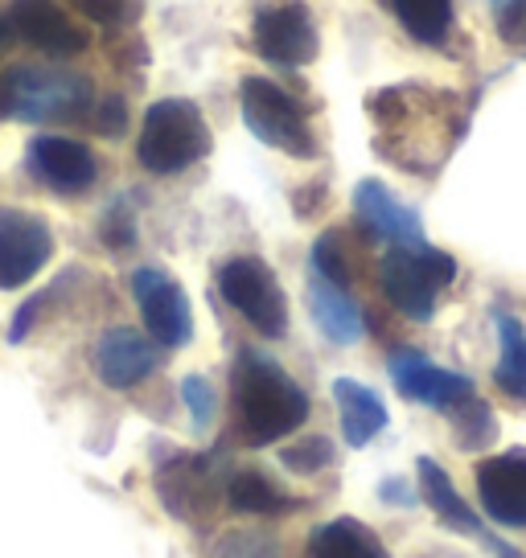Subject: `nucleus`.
<instances>
[{"mask_svg": "<svg viewBox=\"0 0 526 558\" xmlns=\"http://www.w3.org/2000/svg\"><path fill=\"white\" fill-rule=\"evenodd\" d=\"M230 399H235V427L247 448H267L292 436L309 418V395L297 378L284 374L260 349H239L230 369Z\"/></svg>", "mask_w": 526, "mask_h": 558, "instance_id": "f257e3e1", "label": "nucleus"}, {"mask_svg": "<svg viewBox=\"0 0 526 558\" xmlns=\"http://www.w3.org/2000/svg\"><path fill=\"white\" fill-rule=\"evenodd\" d=\"M95 90L79 70L17 66L0 83V116L21 123H79L91 116Z\"/></svg>", "mask_w": 526, "mask_h": 558, "instance_id": "f03ea898", "label": "nucleus"}, {"mask_svg": "<svg viewBox=\"0 0 526 558\" xmlns=\"http://www.w3.org/2000/svg\"><path fill=\"white\" fill-rule=\"evenodd\" d=\"M211 128L206 116L190 99H157L144 111L141 140H136V160L148 173L174 177L186 173L190 165L211 157Z\"/></svg>", "mask_w": 526, "mask_h": 558, "instance_id": "7ed1b4c3", "label": "nucleus"}, {"mask_svg": "<svg viewBox=\"0 0 526 558\" xmlns=\"http://www.w3.org/2000/svg\"><path fill=\"white\" fill-rule=\"evenodd\" d=\"M456 279V259L437 246H391L379 263V288L391 300V308H399L407 320H432L440 292Z\"/></svg>", "mask_w": 526, "mask_h": 558, "instance_id": "20e7f679", "label": "nucleus"}, {"mask_svg": "<svg viewBox=\"0 0 526 558\" xmlns=\"http://www.w3.org/2000/svg\"><path fill=\"white\" fill-rule=\"evenodd\" d=\"M239 107H243V123L251 128V136L263 140L267 148H280V153L297 160H313L321 153L309 116L272 78L247 74L243 87H239Z\"/></svg>", "mask_w": 526, "mask_h": 558, "instance_id": "39448f33", "label": "nucleus"}, {"mask_svg": "<svg viewBox=\"0 0 526 558\" xmlns=\"http://www.w3.org/2000/svg\"><path fill=\"white\" fill-rule=\"evenodd\" d=\"M218 292L247 325L263 337H284L288 332V300L276 271L255 255H235L218 267Z\"/></svg>", "mask_w": 526, "mask_h": 558, "instance_id": "423d86ee", "label": "nucleus"}, {"mask_svg": "<svg viewBox=\"0 0 526 558\" xmlns=\"http://www.w3.org/2000/svg\"><path fill=\"white\" fill-rule=\"evenodd\" d=\"M251 46H255V53H260L263 62L284 66V70L309 66L316 58V50H321L316 25L300 0L260 9V13H255V25H251Z\"/></svg>", "mask_w": 526, "mask_h": 558, "instance_id": "0eeeda50", "label": "nucleus"}, {"mask_svg": "<svg viewBox=\"0 0 526 558\" xmlns=\"http://www.w3.org/2000/svg\"><path fill=\"white\" fill-rule=\"evenodd\" d=\"M53 234L29 209L0 206V292H17L50 263Z\"/></svg>", "mask_w": 526, "mask_h": 558, "instance_id": "6e6552de", "label": "nucleus"}, {"mask_svg": "<svg viewBox=\"0 0 526 558\" xmlns=\"http://www.w3.org/2000/svg\"><path fill=\"white\" fill-rule=\"evenodd\" d=\"M132 296H136L144 329H148V337L157 345L165 349L190 345L193 313H190V300H186V292H181V283L174 276H165L160 267H141L132 276Z\"/></svg>", "mask_w": 526, "mask_h": 558, "instance_id": "1a4fd4ad", "label": "nucleus"}, {"mask_svg": "<svg viewBox=\"0 0 526 558\" xmlns=\"http://www.w3.org/2000/svg\"><path fill=\"white\" fill-rule=\"evenodd\" d=\"M25 169L34 173L37 185L62 193V197H79L99 181V160L83 140L71 136H34L29 153H25Z\"/></svg>", "mask_w": 526, "mask_h": 558, "instance_id": "9d476101", "label": "nucleus"}, {"mask_svg": "<svg viewBox=\"0 0 526 558\" xmlns=\"http://www.w3.org/2000/svg\"><path fill=\"white\" fill-rule=\"evenodd\" d=\"M386 374L407 402H420L432 411H453L456 402L474 395V383L465 374H453V369L428 362L420 349H395L386 357Z\"/></svg>", "mask_w": 526, "mask_h": 558, "instance_id": "9b49d317", "label": "nucleus"}, {"mask_svg": "<svg viewBox=\"0 0 526 558\" xmlns=\"http://www.w3.org/2000/svg\"><path fill=\"white\" fill-rule=\"evenodd\" d=\"M477 497L493 525H526V448H510L477 464Z\"/></svg>", "mask_w": 526, "mask_h": 558, "instance_id": "f8f14e48", "label": "nucleus"}, {"mask_svg": "<svg viewBox=\"0 0 526 558\" xmlns=\"http://www.w3.org/2000/svg\"><path fill=\"white\" fill-rule=\"evenodd\" d=\"M4 25L17 41L50 53V58H74L87 50V34L53 0H13Z\"/></svg>", "mask_w": 526, "mask_h": 558, "instance_id": "ddd939ff", "label": "nucleus"}, {"mask_svg": "<svg viewBox=\"0 0 526 558\" xmlns=\"http://www.w3.org/2000/svg\"><path fill=\"white\" fill-rule=\"evenodd\" d=\"M354 214H358V227L367 230L374 243H391V246L423 243L420 214L407 209L395 193L386 190L383 181H362L354 190Z\"/></svg>", "mask_w": 526, "mask_h": 558, "instance_id": "4468645a", "label": "nucleus"}, {"mask_svg": "<svg viewBox=\"0 0 526 558\" xmlns=\"http://www.w3.org/2000/svg\"><path fill=\"white\" fill-rule=\"evenodd\" d=\"M160 366L157 345L136 329H107L95 345V374L111 390H132Z\"/></svg>", "mask_w": 526, "mask_h": 558, "instance_id": "2eb2a0df", "label": "nucleus"}, {"mask_svg": "<svg viewBox=\"0 0 526 558\" xmlns=\"http://www.w3.org/2000/svg\"><path fill=\"white\" fill-rule=\"evenodd\" d=\"M309 313L325 341L334 345H354L362 337V308L354 304L350 288L330 283L325 276L309 271Z\"/></svg>", "mask_w": 526, "mask_h": 558, "instance_id": "dca6fc26", "label": "nucleus"}, {"mask_svg": "<svg viewBox=\"0 0 526 558\" xmlns=\"http://www.w3.org/2000/svg\"><path fill=\"white\" fill-rule=\"evenodd\" d=\"M157 493L160 501L169 506V513H177L181 522H193L198 513L211 509V497H214L211 464L198 460V456H181V460H174L157 476Z\"/></svg>", "mask_w": 526, "mask_h": 558, "instance_id": "f3484780", "label": "nucleus"}, {"mask_svg": "<svg viewBox=\"0 0 526 558\" xmlns=\"http://www.w3.org/2000/svg\"><path fill=\"white\" fill-rule=\"evenodd\" d=\"M337 418H342V436L350 448H367L370 439L386 427V407L370 386L354 383V378H337L334 383Z\"/></svg>", "mask_w": 526, "mask_h": 558, "instance_id": "a211bd4d", "label": "nucleus"}, {"mask_svg": "<svg viewBox=\"0 0 526 558\" xmlns=\"http://www.w3.org/2000/svg\"><path fill=\"white\" fill-rule=\"evenodd\" d=\"M416 472H420V497L428 501V509L437 513L440 522L456 530V534H481V518L465 506V497L456 493V485L449 481V472L440 469L432 456H420L416 460Z\"/></svg>", "mask_w": 526, "mask_h": 558, "instance_id": "6ab92c4d", "label": "nucleus"}, {"mask_svg": "<svg viewBox=\"0 0 526 558\" xmlns=\"http://www.w3.org/2000/svg\"><path fill=\"white\" fill-rule=\"evenodd\" d=\"M309 558H391L370 525L354 518H334L309 534Z\"/></svg>", "mask_w": 526, "mask_h": 558, "instance_id": "aec40b11", "label": "nucleus"}, {"mask_svg": "<svg viewBox=\"0 0 526 558\" xmlns=\"http://www.w3.org/2000/svg\"><path fill=\"white\" fill-rule=\"evenodd\" d=\"M498 329V366H493V386L514 402H526V329L510 313H493Z\"/></svg>", "mask_w": 526, "mask_h": 558, "instance_id": "412c9836", "label": "nucleus"}, {"mask_svg": "<svg viewBox=\"0 0 526 558\" xmlns=\"http://www.w3.org/2000/svg\"><path fill=\"white\" fill-rule=\"evenodd\" d=\"M379 4L420 46H440L453 29V0H379Z\"/></svg>", "mask_w": 526, "mask_h": 558, "instance_id": "4be33fe9", "label": "nucleus"}, {"mask_svg": "<svg viewBox=\"0 0 526 558\" xmlns=\"http://www.w3.org/2000/svg\"><path fill=\"white\" fill-rule=\"evenodd\" d=\"M227 501H230V509L255 513V518H276V513L297 509V501L284 497L280 485L267 481L263 472H235V476L227 481Z\"/></svg>", "mask_w": 526, "mask_h": 558, "instance_id": "5701e85b", "label": "nucleus"}, {"mask_svg": "<svg viewBox=\"0 0 526 558\" xmlns=\"http://www.w3.org/2000/svg\"><path fill=\"white\" fill-rule=\"evenodd\" d=\"M453 427H456V444L465 452H477V448H486L498 436V423H493L490 407L477 399V395H469L465 402L453 407Z\"/></svg>", "mask_w": 526, "mask_h": 558, "instance_id": "b1692460", "label": "nucleus"}, {"mask_svg": "<svg viewBox=\"0 0 526 558\" xmlns=\"http://www.w3.org/2000/svg\"><path fill=\"white\" fill-rule=\"evenodd\" d=\"M309 271L325 276L330 283H342V288H350V255H346V246H342V234H337V230H325V234H321V239L313 243V255H309Z\"/></svg>", "mask_w": 526, "mask_h": 558, "instance_id": "393cba45", "label": "nucleus"}, {"mask_svg": "<svg viewBox=\"0 0 526 558\" xmlns=\"http://www.w3.org/2000/svg\"><path fill=\"white\" fill-rule=\"evenodd\" d=\"M280 460H284V469L297 472V476H316L321 469L334 464V444L325 436H304V439H297L292 448H284Z\"/></svg>", "mask_w": 526, "mask_h": 558, "instance_id": "a878e982", "label": "nucleus"}, {"mask_svg": "<svg viewBox=\"0 0 526 558\" xmlns=\"http://www.w3.org/2000/svg\"><path fill=\"white\" fill-rule=\"evenodd\" d=\"M79 13H87L91 21H99L107 29H128L141 21L144 0H71Z\"/></svg>", "mask_w": 526, "mask_h": 558, "instance_id": "bb28decb", "label": "nucleus"}, {"mask_svg": "<svg viewBox=\"0 0 526 558\" xmlns=\"http://www.w3.org/2000/svg\"><path fill=\"white\" fill-rule=\"evenodd\" d=\"M211 558H280V550H276V542L255 534V530H235V534L218 538Z\"/></svg>", "mask_w": 526, "mask_h": 558, "instance_id": "cd10ccee", "label": "nucleus"}, {"mask_svg": "<svg viewBox=\"0 0 526 558\" xmlns=\"http://www.w3.org/2000/svg\"><path fill=\"white\" fill-rule=\"evenodd\" d=\"M181 399H186V411H190V418H193V427H211L214 423V411H218V399H214V386L206 383V378H186L181 383Z\"/></svg>", "mask_w": 526, "mask_h": 558, "instance_id": "c85d7f7f", "label": "nucleus"}, {"mask_svg": "<svg viewBox=\"0 0 526 558\" xmlns=\"http://www.w3.org/2000/svg\"><path fill=\"white\" fill-rule=\"evenodd\" d=\"M104 243L111 246V251H128V246L136 243V218H132L128 202H116V206L107 209V218H104Z\"/></svg>", "mask_w": 526, "mask_h": 558, "instance_id": "c756f323", "label": "nucleus"}, {"mask_svg": "<svg viewBox=\"0 0 526 558\" xmlns=\"http://www.w3.org/2000/svg\"><path fill=\"white\" fill-rule=\"evenodd\" d=\"M498 29L506 46H518L526 53V0H506L498 4Z\"/></svg>", "mask_w": 526, "mask_h": 558, "instance_id": "7c9ffc66", "label": "nucleus"}, {"mask_svg": "<svg viewBox=\"0 0 526 558\" xmlns=\"http://www.w3.org/2000/svg\"><path fill=\"white\" fill-rule=\"evenodd\" d=\"M123 123H128V111H123V99H104V104H95V128L104 132V136H120Z\"/></svg>", "mask_w": 526, "mask_h": 558, "instance_id": "2f4dec72", "label": "nucleus"}, {"mask_svg": "<svg viewBox=\"0 0 526 558\" xmlns=\"http://www.w3.org/2000/svg\"><path fill=\"white\" fill-rule=\"evenodd\" d=\"M50 296H34V300H25V308H21L17 316H13V329H9V341L17 345V341H25L29 337V329H34V320L37 313H41V304H46Z\"/></svg>", "mask_w": 526, "mask_h": 558, "instance_id": "473e14b6", "label": "nucleus"}, {"mask_svg": "<svg viewBox=\"0 0 526 558\" xmlns=\"http://www.w3.org/2000/svg\"><path fill=\"white\" fill-rule=\"evenodd\" d=\"M9 37H13V34H9V25L0 21V53H4V46H9Z\"/></svg>", "mask_w": 526, "mask_h": 558, "instance_id": "72a5a7b5", "label": "nucleus"}, {"mask_svg": "<svg viewBox=\"0 0 526 558\" xmlns=\"http://www.w3.org/2000/svg\"><path fill=\"white\" fill-rule=\"evenodd\" d=\"M498 4H506V0H493V9H498Z\"/></svg>", "mask_w": 526, "mask_h": 558, "instance_id": "f704fd0d", "label": "nucleus"}]
</instances>
